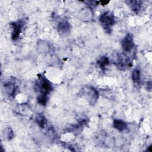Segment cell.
Wrapping results in <instances>:
<instances>
[{"label": "cell", "mask_w": 152, "mask_h": 152, "mask_svg": "<svg viewBox=\"0 0 152 152\" xmlns=\"http://www.w3.org/2000/svg\"><path fill=\"white\" fill-rule=\"evenodd\" d=\"M109 63V59L107 57H102L98 61V64L101 68H104Z\"/></svg>", "instance_id": "8fae6325"}, {"label": "cell", "mask_w": 152, "mask_h": 152, "mask_svg": "<svg viewBox=\"0 0 152 152\" xmlns=\"http://www.w3.org/2000/svg\"><path fill=\"white\" fill-rule=\"evenodd\" d=\"M70 29L69 24L67 21H62L59 23L58 25V30L62 34L67 33Z\"/></svg>", "instance_id": "8992f818"}, {"label": "cell", "mask_w": 152, "mask_h": 152, "mask_svg": "<svg viewBox=\"0 0 152 152\" xmlns=\"http://www.w3.org/2000/svg\"><path fill=\"white\" fill-rule=\"evenodd\" d=\"M23 25L22 23V22H19L17 23H14L12 24V26L13 27V32L12 35V38L13 40H16L19 38Z\"/></svg>", "instance_id": "5b68a950"}, {"label": "cell", "mask_w": 152, "mask_h": 152, "mask_svg": "<svg viewBox=\"0 0 152 152\" xmlns=\"http://www.w3.org/2000/svg\"><path fill=\"white\" fill-rule=\"evenodd\" d=\"M99 20L103 28L106 30H109L115 23L114 16L109 12L102 14L100 17Z\"/></svg>", "instance_id": "6da1fadb"}, {"label": "cell", "mask_w": 152, "mask_h": 152, "mask_svg": "<svg viewBox=\"0 0 152 152\" xmlns=\"http://www.w3.org/2000/svg\"><path fill=\"white\" fill-rule=\"evenodd\" d=\"M83 95L89 101L90 104H95L98 98V93L92 87L85 88L83 90Z\"/></svg>", "instance_id": "7a4b0ae2"}, {"label": "cell", "mask_w": 152, "mask_h": 152, "mask_svg": "<svg viewBox=\"0 0 152 152\" xmlns=\"http://www.w3.org/2000/svg\"><path fill=\"white\" fill-rule=\"evenodd\" d=\"M114 127L119 131H123L126 128V124L121 120L115 119L114 121Z\"/></svg>", "instance_id": "52a82bcc"}, {"label": "cell", "mask_w": 152, "mask_h": 152, "mask_svg": "<svg viewBox=\"0 0 152 152\" xmlns=\"http://www.w3.org/2000/svg\"><path fill=\"white\" fill-rule=\"evenodd\" d=\"M132 79L135 83H138L140 80V72L138 69H135L132 72Z\"/></svg>", "instance_id": "9c48e42d"}, {"label": "cell", "mask_w": 152, "mask_h": 152, "mask_svg": "<svg viewBox=\"0 0 152 152\" xmlns=\"http://www.w3.org/2000/svg\"><path fill=\"white\" fill-rule=\"evenodd\" d=\"M6 91L7 92V93H9V95L13 96L14 94L15 90H16V88L14 85L10 83L8 85H7L6 86Z\"/></svg>", "instance_id": "30bf717a"}, {"label": "cell", "mask_w": 152, "mask_h": 152, "mask_svg": "<svg viewBox=\"0 0 152 152\" xmlns=\"http://www.w3.org/2000/svg\"><path fill=\"white\" fill-rule=\"evenodd\" d=\"M3 134L4 137L8 140L12 139L13 137V132L10 128H7L4 130V132L3 133Z\"/></svg>", "instance_id": "7c38bea8"}, {"label": "cell", "mask_w": 152, "mask_h": 152, "mask_svg": "<svg viewBox=\"0 0 152 152\" xmlns=\"http://www.w3.org/2000/svg\"><path fill=\"white\" fill-rule=\"evenodd\" d=\"M36 122L39 126H41V127H43L46 122V119L43 116H38L36 118Z\"/></svg>", "instance_id": "4fadbf2b"}, {"label": "cell", "mask_w": 152, "mask_h": 152, "mask_svg": "<svg viewBox=\"0 0 152 152\" xmlns=\"http://www.w3.org/2000/svg\"><path fill=\"white\" fill-rule=\"evenodd\" d=\"M122 47L125 51L129 52L131 51L134 46L133 36L131 34H128L122 40L121 42Z\"/></svg>", "instance_id": "3957f363"}, {"label": "cell", "mask_w": 152, "mask_h": 152, "mask_svg": "<svg viewBox=\"0 0 152 152\" xmlns=\"http://www.w3.org/2000/svg\"><path fill=\"white\" fill-rule=\"evenodd\" d=\"M128 3L130 4L132 10L135 12H138L141 9V4L140 1H128Z\"/></svg>", "instance_id": "ba28073f"}, {"label": "cell", "mask_w": 152, "mask_h": 152, "mask_svg": "<svg viewBox=\"0 0 152 152\" xmlns=\"http://www.w3.org/2000/svg\"><path fill=\"white\" fill-rule=\"evenodd\" d=\"M130 59L129 58L124 54H119L118 56V65L119 67L125 68L129 66Z\"/></svg>", "instance_id": "277c9868"}]
</instances>
